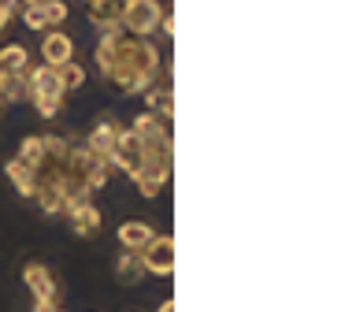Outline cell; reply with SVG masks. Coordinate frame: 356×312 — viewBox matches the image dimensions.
Listing matches in <instances>:
<instances>
[{
    "label": "cell",
    "mask_w": 356,
    "mask_h": 312,
    "mask_svg": "<svg viewBox=\"0 0 356 312\" xmlns=\"http://www.w3.org/2000/svg\"><path fill=\"white\" fill-rule=\"evenodd\" d=\"M130 134L141 141V153H145V167H156V171H171V130H167V123L160 116H152V111H145V116L134 119Z\"/></svg>",
    "instance_id": "obj_2"
},
{
    "label": "cell",
    "mask_w": 356,
    "mask_h": 312,
    "mask_svg": "<svg viewBox=\"0 0 356 312\" xmlns=\"http://www.w3.org/2000/svg\"><path fill=\"white\" fill-rule=\"evenodd\" d=\"M0 100H8V104H19V100H30L26 75H8V71H0Z\"/></svg>",
    "instance_id": "obj_14"
},
{
    "label": "cell",
    "mask_w": 356,
    "mask_h": 312,
    "mask_svg": "<svg viewBox=\"0 0 356 312\" xmlns=\"http://www.w3.org/2000/svg\"><path fill=\"white\" fill-rule=\"evenodd\" d=\"M26 86H30V100H38V97H44V100H67V93H63V86H60V75L52 71V67H33V71H26Z\"/></svg>",
    "instance_id": "obj_7"
},
{
    "label": "cell",
    "mask_w": 356,
    "mask_h": 312,
    "mask_svg": "<svg viewBox=\"0 0 356 312\" xmlns=\"http://www.w3.org/2000/svg\"><path fill=\"white\" fill-rule=\"evenodd\" d=\"M160 30L167 33V38L175 33V15H171V11H163V19H160Z\"/></svg>",
    "instance_id": "obj_25"
},
{
    "label": "cell",
    "mask_w": 356,
    "mask_h": 312,
    "mask_svg": "<svg viewBox=\"0 0 356 312\" xmlns=\"http://www.w3.org/2000/svg\"><path fill=\"white\" fill-rule=\"evenodd\" d=\"M41 56H44V67H63V63H71L74 60V41L67 38L63 30H49L44 33V41H41Z\"/></svg>",
    "instance_id": "obj_9"
},
{
    "label": "cell",
    "mask_w": 356,
    "mask_h": 312,
    "mask_svg": "<svg viewBox=\"0 0 356 312\" xmlns=\"http://www.w3.org/2000/svg\"><path fill=\"white\" fill-rule=\"evenodd\" d=\"M63 216L71 219V231L78 238H89V234L100 231V212H97V205H89V201H67Z\"/></svg>",
    "instance_id": "obj_8"
},
{
    "label": "cell",
    "mask_w": 356,
    "mask_h": 312,
    "mask_svg": "<svg viewBox=\"0 0 356 312\" xmlns=\"http://www.w3.org/2000/svg\"><path fill=\"white\" fill-rule=\"evenodd\" d=\"M108 167H119L127 178H138L145 171V153H141V141L134 138L130 130H119L115 145H111V156H108Z\"/></svg>",
    "instance_id": "obj_4"
},
{
    "label": "cell",
    "mask_w": 356,
    "mask_h": 312,
    "mask_svg": "<svg viewBox=\"0 0 356 312\" xmlns=\"http://www.w3.org/2000/svg\"><path fill=\"white\" fill-rule=\"evenodd\" d=\"M156 71H160V52H156V45H149L145 38H130V33H122L119 41V52L115 60L108 67V82L119 89V93H145V89L152 86Z\"/></svg>",
    "instance_id": "obj_1"
},
{
    "label": "cell",
    "mask_w": 356,
    "mask_h": 312,
    "mask_svg": "<svg viewBox=\"0 0 356 312\" xmlns=\"http://www.w3.org/2000/svg\"><path fill=\"white\" fill-rule=\"evenodd\" d=\"M156 312H175V301H163V305L156 309Z\"/></svg>",
    "instance_id": "obj_26"
},
{
    "label": "cell",
    "mask_w": 356,
    "mask_h": 312,
    "mask_svg": "<svg viewBox=\"0 0 356 312\" xmlns=\"http://www.w3.org/2000/svg\"><path fill=\"white\" fill-rule=\"evenodd\" d=\"M22 283L30 286V294H33V301L38 305H52L56 297V279H52V272L44 264H38V260H30V264H22Z\"/></svg>",
    "instance_id": "obj_6"
},
{
    "label": "cell",
    "mask_w": 356,
    "mask_h": 312,
    "mask_svg": "<svg viewBox=\"0 0 356 312\" xmlns=\"http://www.w3.org/2000/svg\"><path fill=\"white\" fill-rule=\"evenodd\" d=\"M115 275H119V283L134 286V283H138V279L145 275V267H141V256H138V253H127V249H122V253H119V260H115Z\"/></svg>",
    "instance_id": "obj_18"
},
{
    "label": "cell",
    "mask_w": 356,
    "mask_h": 312,
    "mask_svg": "<svg viewBox=\"0 0 356 312\" xmlns=\"http://www.w3.org/2000/svg\"><path fill=\"white\" fill-rule=\"evenodd\" d=\"M4 171H8V182L15 186L22 197H33V194H38V182H33V171H30L26 164H19V160H8V167H4Z\"/></svg>",
    "instance_id": "obj_17"
},
{
    "label": "cell",
    "mask_w": 356,
    "mask_h": 312,
    "mask_svg": "<svg viewBox=\"0 0 356 312\" xmlns=\"http://www.w3.org/2000/svg\"><path fill=\"white\" fill-rule=\"evenodd\" d=\"M56 75H60V86H63V93L67 89H82L86 86V67L71 60V63H63V67H56Z\"/></svg>",
    "instance_id": "obj_21"
},
{
    "label": "cell",
    "mask_w": 356,
    "mask_h": 312,
    "mask_svg": "<svg viewBox=\"0 0 356 312\" xmlns=\"http://www.w3.org/2000/svg\"><path fill=\"white\" fill-rule=\"evenodd\" d=\"M122 8H127V0H97V4H89V26H97L100 33L104 30H115L119 19H122Z\"/></svg>",
    "instance_id": "obj_12"
},
{
    "label": "cell",
    "mask_w": 356,
    "mask_h": 312,
    "mask_svg": "<svg viewBox=\"0 0 356 312\" xmlns=\"http://www.w3.org/2000/svg\"><path fill=\"white\" fill-rule=\"evenodd\" d=\"M41 156H44V141L38 138V134H30V138H22V145H19V156H15L19 164H26L30 171H33V167L41 164Z\"/></svg>",
    "instance_id": "obj_20"
},
{
    "label": "cell",
    "mask_w": 356,
    "mask_h": 312,
    "mask_svg": "<svg viewBox=\"0 0 356 312\" xmlns=\"http://www.w3.org/2000/svg\"><path fill=\"white\" fill-rule=\"evenodd\" d=\"M33 201L41 205L44 216H56V212H63V189H60V186H38Z\"/></svg>",
    "instance_id": "obj_19"
},
{
    "label": "cell",
    "mask_w": 356,
    "mask_h": 312,
    "mask_svg": "<svg viewBox=\"0 0 356 312\" xmlns=\"http://www.w3.org/2000/svg\"><path fill=\"white\" fill-rule=\"evenodd\" d=\"M89 4H97V0H86V8H89Z\"/></svg>",
    "instance_id": "obj_28"
},
{
    "label": "cell",
    "mask_w": 356,
    "mask_h": 312,
    "mask_svg": "<svg viewBox=\"0 0 356 312\" xmlns=\"http://www.w3.org/2000/svg\"><path fill=\"white\" fill-rule=\"evenodd\" d=\"M0 71L26 75L30 71V49L26 45H4V49H0Z\"/></svg>",
    "instance_id": "obj_13"
},
{
    "label": "cell",
    "mask_w": 356,
    "mask_h": 312,
    "mask_svg": "<svg viewBox=\"0 0 356 312\" xmlns=\"http://www.w3.org/2000/svg\"><path fill=\"white\" fill-rule=\"evenodd\" d=\"M167 178H171V171H156V167H145V171L134 178V186H138V194L141 197H160L163 194V186H167Z\"/></svg>",
    "instance_id": "obj_15"
},
{
    "label": "cell",
    "mask_w": 356,
    "mask_h": 312,
    "mask_svg": "<svg viewBox=\"0 0 356 312\" xmlns=\"http://www.w3.org/2000/svg\"><path fill=\"white\" fill-rule=\"evenodd\" d=\"M19 11V0H0V30L11 22V15Z\"/></svg>",
    "instance_id": "obj_24"
},
{
    "label": "cell",
    "mask_w": 356,
    "mask_h": 312,
    "mask_svg": "<svg viewBox=\"0 0 356 312\" xmlns=\"http://www.w3.org/2000/svg\"><path fill=\"white\" fill-rule=\"evenodd\" d=\"M22 26L26 30H49V22H44V11H41V4H22Z\"/></svg>",
    "instance_id": "obj_23"
},
{
    "label": "cell",
    "mask_w": 356,
    "mask_h": 312,
    "mask_svg": "<svg viewBox=\"0 0 356 312\" xmlns=\"http://www.w3.org/2000/svg\"><path fill=\"white\" fill-rule=\"evenodd\" d=\"M145 104L152 111H160V119L167 123L175 116V97H171V86H149L145 89Z\"/></svg>",
    "instance_id": "obj_16"
},
{
    "label": "cell",
    "mask_w": 356,
    "mask_h": 312,
    "mask_svg": "<svg viewBox=\"0 0 356 312\" xmlns=\"http://www.w3.org/2000/svg\"><path fill=\"white\" fill-rule=\"evenodd\" d=\"M160 19H163L160 0H134V4L122 8L119 30L130 33V38H149V33L160 26Z\"/></svg>",
    "instance_id": "obj_3"
},
{
    "label": "cell",
    "mask_w": 356,
    "mask_h": 312,
    "mask_svg": "<svg viewBox=\"0 0 356 312\" xmlns=\"http://www.w3.org/2000/svg\"><path fill=\"white\" fill-rule=\"evenodd\" d=\"M41 11H44V22H49V26H60V22H67V15H71V8H67L63 0H44Z\"/></svg>",
    "instance_id": "obj_22"
},
{
    "label": "cell",
    "mask_w": 356,
    "mask_h": 312,
    "mask_svg": "<svg viewBox=\"0 0 356 312\" xmlns=\"http://www.w3.org/2000/svg\"><path fill=\"white\" fill-rule=\"evenodd\" d=\"M22 4H44V0H22Z\"/></svg>",
    "instance_id": "obj_27"
},
{
    "label": "cell",
    "mask_w": 356,
    "mask_h": 312,
    "mask_svg": "<svg viewBox=\"0 0 356 312\" xmlns=\"http://www.w3.org/2000/svg\"><path fill=\"white\" fill-rule=\"evenodd\" d=\"M145 275H171L175 272V238L171 234H152V242L138 253Z\"/></svg>",
    "instance_id": "obj_5"
},
{
    "label": "cell",
    "mask_w": 356,
    "mask_h": 312,
    "mask_svg": "<svg viewBox=\"0 0 356 312\" xmlns=\"http://www.w3.org/2000/svg\"><path fill=\"white\" fill-rule=\"evenodd\" d=\"M152 227L149 223H141V219H127V223H119V231H115V238H119V245L127 253H141L145 245L152 242Z\"/></svg>",
    "instance_id": "obj_11"
},
{
    "label": "cell",
    "mask_w": 356,
    "mask_h": 312,
    "mask_svg": "<svg viewBox=\"0 0 356 312\" xmlns=\"http://www.w3.org/2000/svg\"><path fill=\"white\" fill-rule=\"evenodd\" d=\"M119 123L115 119H100L93 130H89V138H86V153L89 156H97V160H104L108 164V156H111V145H115L119 138Z\"/></svg>",
    "instance_id": "obj_10"
}]
</instances>
